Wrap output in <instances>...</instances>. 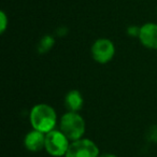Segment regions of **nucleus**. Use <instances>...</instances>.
Instances as JSON below:
<instances>
[{
  "label": "nucleus",
  "mask_w": 157,
  "mask_h": 157,
  "mask_svg": "<svg viewBox=\"0 0 157 157\" xmlns=\"http://www.w3.org/2000/svg\"><path fill=\"white\" fill-rule=\"evenodd\" d=\"M128 33L131 37H138L139 36V31H140V27H136V26H130L128 27Z\"/></svg>",
  "instance_id": "9b49d317"
},
{
  "label": "nucleus",
  "mask_w": 157,
  "mask_h": 157,
  "mask_svg": "<svg viewBox=\"0 0 157 157\" xmlns=\"http://www.w3.org/2000/svg\"><path fill=\"white\" fill-rule=\"evenodd\" d=\"M90 54L96 63L105 65L113 59L115 55V45L113 41L107 38H100L97 39L93 43L90 48Z\"/></svg>",
  "instance_id": "20e7f679"
},
{
  "label": "nucleus",
  "mask_w": 157,
  "mask_h": 157,
  "mask_svg": "<svg viewBox=\"0 0 157 157\" xmlns=\"http://www.w3.org/2000/svg\"><path fill=\"white\" fill-rule=\"evenodd\" d=\"M84 99L81 92L76 90H72L69 93H67L65 97V105L68 109V111L71 112H78L83 108Z\"/></svg>",
  "instance_id": "6e6552de"
},
{
  "label": "nucleus",
  "mask_w": 157,
  "mask_h": 157,
  "mask_svg": "<svg viewBox=\"0 0 157 157\" xmlns=\"http://www.w3.org/2000/svg\"><path fill=\"white\" fill-rule=\"evenodd\" d=\"M24 145L29 152L37 153L45 148V133L33 129L24 138Z\"/></svg>",
  "instance_id": "0eeeda50"
},
{
  "label": "nucleus",
  "mask_w": 157,
  "mask_h": 157,
  "mask_svg": "<svg viewBox=\"0 0 157 157\" xmlns=\"http://www.w3.org/2000/svg\"><path fill=\"white\" fill-rule=\"evenodd\" d=\"M8 24H9V18L5 11H1L0 12V33H5L6 29L8 28Z\"/></svg>",
  "instance_id": "9d476101"
},
{
  "label": "nucleus",
  "mask_w": 157,
  "mask_h": 157,
  "mask_svg": "<svg viewBox=\"0 0 157 157\" xmlns=\"http://www.w3.org/2000/svg\"><path fill=\"white\" fill-rule=\"evenodd\" d=\"M138 38L144 48L150 50H157V24L145 23L140 26Z\"/></svg>",
  "instance_id": "423d86ee"
},
{
  "label": "nucleus",
  "mask_w": 157,
  "mask_h": 157,
  "mask_svg": "<svg viewBox=\"0 0 157 157\" xmlns=\"http://www.w3.org/2000/svg\"><path fill=\"white\" fill-rule=\"evenodd\" d=\"M59 129L71 142L82 139L86 130L85 120L78 112L68 111L61 116Z\"/></svg>",
  "instance_id": "f03ea898"
},
{
  "label": "nucleus",
  "mask_w": 157,
  "mask_h": 157,
  "mask_svg": "<svg viewBox=\"0 0 157 157\" xmlns=\"http://www.w3.org/2000/svg\"><path fill=\"white\" fill-rule=\"evenodd\" d=\"M29 121L33 129L48 133L55 129L57 123V114L53 107L46 103H38L33 105L29 113Z\"/></svg>",
  "instance_id": "f257e3e1"
},
{
  "label": "nucleus",
  "mask_w": 157,
  "mask_h": 157,
  "mask_svg": "<svg viewBox=\"0 0 157 157\" xmlns=\"http://www.w3.org/2000/svg\"><path fill=\"white\" fill-rule=\"evenodd\" d=\"M99 157H117L115 154H112V153H105V154L99 155Z\"/></svg>",
  "instance_id": "f8f14e48"
},
{
  "label": "nucleus",
  "mask_w": 157,
  "mask_h": 157,
  "mask_svg": "<svg viewBox=\"0 0 157 157\" xmlns=\"http://www.w3.org/2000/svg\"><path fill=\"white\" fill-rule=\"evenodd\" d=\"M99 148L90 139H82L72 141L65 157H99Z\"/></svg>",
  "instance_id": "39448f33"
},
{
  "label": "nucleus",
  "mask_w": 157,
  "mask_h": 157,
  "mask_svg": "<svg viewBox=\"0 0 157 157\" xmlns=\"http://www.w3.org/2000/svg\"><path fill=\"white\" fill-rule=\"evenodd\" d=\"M71 143L69 139L61 132L60 129H53L45 133V148L44 150L53 157H65Z\"/></svg>",
  "instance_id": "7ed1b4c3"
},
{
  "label": "nucleus",
  "mask_w": 157,
  "mask_h": 157,
  "mask_svg": "<svg viewBox=\"0 0 157 157\" xmlns=\"http://www.w3.org/2000/svg\"><path fill=\"white\" fill-rule=\"evenodd\" d=\"M54 43H55V40L52 36H50V35L44 36V37L40 40L39 44H38V51H39V53H41V54H44V53L48 52V51L53 48Z\"/></svg>",
  "instance_id": "1a4fd4ad"
}]
</instances>
